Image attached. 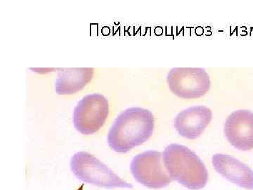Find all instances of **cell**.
Instances as JSON below:
<instances>
[{
    "mask_svg": "<svg viewBox=\"0 0 253 190\" xmlns=\"http://www.w3.org/2000/svg\"><path fill=\"white\" fill-rule=\"evenodd\" d=\"M163 162L171 179L190 190H200L207 184L208 173L201 158L184 145H168L163 152Z\"/></svg>",
    "mask_w": 253,
    "mask_h": 190,
    "instance_id": "obj_2",
    "label": "cell"
},
{
    "mask_svg": "<svg viewBox=\"0 0 253 190\" xmlns=\"http://www.w3.org/2000/svg\"><path fill=\"white\" fill-rule=\"evenodd\" d=\"M162 158V154L156 151H147L136 155L130 165L134 179L152 189H161L169 186L172 180L163 168Z\"/></svg>",
    "mask_w": 253,
    "mask_h": 190,
    "instance_id": "obj_6",
    "label": "cell"
},
{
    "mask_svg": "<svg viewBox=\"0 0 253 190\" xmlns=\"http://www.w3.org/2000/svg\"><path fill=\"white\" fill-rule=\"evenodd\" d=\"M93 68H63L58 75L55 90L59 95H71L81 91L91 81Z\"/></svg>",
    "mask_w": 253,
    "mask_h": 190,
    "instance_id": "obj_10",
    "label": "cell"
},
{
    "mask_svg": "<svg viewBox=\"0 0 253 190\" xmlns=\"http://www.w3.org/2000/svg\"><path fill=\"white\" fill-rule=\"evenodd\" d=\"M212 112L204 106L183 110L174 120V128L181 136L194 140L201 136L212 119Z\"/></svg>",
    "mask_w": 253,
    "mask_h": 190,
    "instance_id": "obj_8",
    "label": "cell"
},
{
    "mask_svg": "<svg viewBox=\"0 0 253 190\" xmlns=\"http://www.w3.org/2000/svg\"><path fill=\"white\" fill-rule=\"evenodd\" d=\"M212 165L218 173L228 181L246 190H253V171L249 166L227 154L212 156Z\"/></svg>",
    "mask_w": 253,
    "mask_h": 190,
    "instance_id": "obj_9",
    "label": "cell"
},
{
    "mask_svg": "<svg viewBox=\"0 0 253 190\" xmlns=\"http://www.w3.org/2000/svg\"><path fill=\"white\" fill-rule=\"evenodd\" d=\"M224 133L228 141L236 149H253V113L248 110L234 111L226 118Z\"/></svg>",
    "mask_w": 253,
    "mask_h": 190,
    "instance_id": "obj_7",
    "label": "cell"
},
{
    "mask_svg": "<svg viewBox=\"0 0 253 190\" xmlns=\"http://www.w3.org/2000/svg\"><path fill=\"white\" fill-rule=\"evenodd\" d=\"M109 113V101L104 95L99 93L88 95L75 107L73 125L81 134H94L104 126Z\"/></svg>",
    "mask_w": 253,
    "mask_h": 190,
    "instance_id": "obj_4",
    "label": "cell"
},
{
    "mask_svg": "<svg viewBox=\"0 0 253 190\" xmlns=\"http://www.w3.org/2000/svg\"><path fill=\"white\" fill-rule=\"evenodd\" d=\"M167 83L170 91L184 99H199L211 88V80L201 68H174L168 73Z\"/></svg>",
    "mask_w": 253,
    "mask_h": 190,
    "instance_id": "obj_5",
    "label": "cell"
},
{
    "mask_svg": "<svg viewBox=\"0 0 253 190\" xmlns=\"http://www.w3.org/2000/svg\"><path fill=\"white\" fill-rule=\"evenodd\" d=\"M154 127V115L149 110L129 108L118 115L110 128L108 144L113 151L126 154L147 141Z\"/></svg>",
    "mask_w": 253,
    "mask_h": 190,
    "instance_id": "obj_1",
    "label": "cell"
},
{
    "mask_svg": "<svg viewBox=\"0 0 253 190\" xmlns=\"http://www.w3.org/2000/svg\"><path fill=\"white\" fill-rule=\"evenodd\" d=\"M70 166L74 176L84 183L109 189L133 188L131 183L123 181L106 164L85 151L73 155Z\"/></svg>",
    "mask_w": 253,
    "mask_h": 190,
    "instance_id": "obj_3",
    "label": "cell"
}]
</instances>
